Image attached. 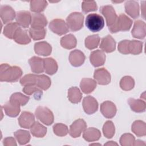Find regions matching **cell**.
<instances>
[{"instance_id": "6da1fadb", "label": "cell", "mask_w": 146, "mask_h": 146, "mask_svg": "<svg viewBox=\"0 0 146 146\" xmlns=\"http://www.w3.org/2000/svg\"><path fill=\"white\" fill-rule=\"evenodd\" d=\"M22 75V71L18 66H11L6 63L1 65L0 80L1 82H15Z\"/></svg>"}, {"instance_id": "7a4b0ae2", "label": "cell", "mask_w": 146, "mask_h": 146, "mask_svg": "<svg viewBox=\"0 0 146 146\" xmlns=\"http://www.w3.org/2000/svg\"><path fill=\"white\" fill-rule=\"evenodd\" d=\"M143 42L139 40H123L118 44V51L123 54L138 55L142 52Z\"/></svg>"}, {"instance_id": "3957f363", "label": "cell", "mask_w": 146, "mask_h": 146, "mask_svg": "<svg viewBox=\"0 0 146 146\" xmlns=\"http://www.w3.org/2000/svg\"><path fill=\"white\" fill-rule=\"evenodd\" d=\"M86 25L92 32H98L104 26L103 18L98 14H88L86 19Z\"/></svg>"}, {"instance_id": "277c9868", "label": "cell", "mask_w": 146, "mask_h": 146, "mask_svg": "<svg viewBox=\"0 0 146 146\" xmlns=\"http://www.w3.org/2000/svg\"><path fill=\"white\" fill-rule=\"evenodd\" d=\"M132 25V21L124 14H121L114 25L108 29L111 33H115L118 31H128Z\"/></svg>"}, {"instance_id": "5b68a950", "label": "cell", "mask_w": 146, "mask_h": 146, "mask_svg": "<svg viewBox=\"0 0 146 146\" xmlns=\"http://www.w3.org/2000/svg\"><path fill=\"white\" fill-rule=\"evenodd\" d=\"M84 16L81 13L74 12L71 13L66 18L68 28L72 31L80 30L83 26Z\"/></svg>"}, {"instance_id": "8992f818", "label": "cell", "mask_w": 146, "mask_h": 146, "mask_svg": "<svg viewBox=\"0 0 146 146\" xmlns=\"http://www.w3.org/2000/svg\"><path fill=\"white\" fill-rule=\"evenodd\" d=\"M35 115L36 119L47 125H50L54 122V115L52 112L46 107H38L35 110Z\"/></svg>"}, {"instance_id": "52a82bcc", "label": "cell", "mask_w": 146, "mask_h": 146, "mask_svg": "<svg viewBox=\"0 0 146 146\" xmlns=\"http://www.w3.org/2000/svg\"><path fill=\"white\" fill-rule=\"evenodd\" d=\"M100 11L105 17L108 29L112 27L118 17L114 8L111 5H106L100 7Z\"/></svg>"}, {"instance_id": "ba28073f", "label": "cell", "mask_w": 146, "mask_h": 146, "mask_svg": "<svg viewBox=\"0 0 146 146\" xmlns=\"http://www.w3.org/2000/svg\"><path fill=\"white\" fill-rule=\"evenodd\" d=\"M49 28L53 33L59 35L65 34L69 31L67 23L61 19H55L51 21L49 24Z\"/></svg>"}, {"instance_id": "9c48e42d", "label": "cell", "mask_w": 146, "mask_h": 146, "mask_svg": "<svg viewBox=\"0 0 146 146\" xmlns=\"http://www.w3.org/2000/svg\"><path fill=\"white\" fill-rule=\"evenodd\" d=\"M86 127L87 124L86 121L82 119H79L74 121L70 125L69 134L72 137H78L80 136L81 133L84 132Z\"/></svg>"}, {"instance_id": "30bf717a", "label": "cell", "mask_w": 146, "mask_h": 146, "mask_svg": "<svg viewBox=\"0 0 146 146\" xmlns=\"http://www.w3.org/2000/svg\"><path fill=\"white\" fill-rule=\"evenodd\" d=\"M94 78L96 82L100 85H107L111 82V75L104 68L95 70L94 71Z\"/></svg>"}, {"instance_id": "8fae6325", "label": "cell", "mask_w": 146, "mask_h": 146, "mask_svg": "<svg viewBox=\"0 0 146 146\" xmlns=\"http://www.w3.org/2000/svg\"><path fill=\"white\" fill-rule=\"evenodd\" d=\"M83 107L84 112L87 114L91 115L98 110V103L94 97L87 96L83 99Z\"/></svg>"}, {"instance_id": "7c38bea8", "label": "cell", "mask_w": 146, "mask_h": 146, "mask_svg": "<svg viewBox=\"0 0 146 146\" xmlns=\"http://www.w3.org/2000/svg\"><path fill=\"white\" fill-rule=\"evenodd\" d=\"M0 17L3 23H7L15 17V12L9 5H1L0 7Z\"/></svg>"}, {"instance_id": "4fadbf2b", "label": "cell", "mask_w": 146, "mask_h": 146, "mask_svg": "<svg viewBox=\"0 0 146 146\" xmlns=\"http://www.w3.org/2000/svg\"><path fill=\"white\" fill-rule=\"evenodd\" d=\"M100 111L105 117L111 119L116 115L117 109L115 104L113 102L106 101L101 104Z\"/></svg>"}, {"instance_id": "5bb4252c", "label": "cell", "mask_w": 146, "mask_h": 146, "mask_svg": "<svg viewBox=\"0 0 146 146\" xmlns=\"http://www.w3.org/2000/svg\"><path fill=\"white\" fill-rule=\"evenodd\" d=\"M35 122L34 115L28 111H23L18 118L19 125L24 128H30Z\"/></svg>"}, {"instance_id": "9a60e30c", "label": "cell", "mask_w": 146, "mask_h": 146, "mask_svg": "<svg viewBox=\"0 0 146 146\" xmlns=\"http://www.w3.org/2000/svg\"><path fill=\"white\" fill-rule=\"evenodd\" d=\"M131 34L135 38L144 39L146 34L145 23L141 20H137L135 22Z\"/></svg>"}, {"instance_id": "2e32d148", "label": "cell", "mask_w": 146, "mask_h": 146, "mask_svg": "<svg viewBox=\"0 0 146 146\" xmlns=\"http://www.w3.org/2000/svg\"><path fill=\"white\" fill-rule=\"evenodd\" d=\"M15 19L19 26L23 28H27L31 24V14L27 11H20L17 12Z\"/></svg>"}, {"instance_id": "e0dca14e", "label": "cell", "mask_w": 146, "mask_h": 146, "mask_svg": "<svg viewBox=\"0 0 146 146\" xmlns=\"http://www.w3.org/2000/svg\"><path fill=\"white\" fill-rule=\"evenodd\" d=\"M106 58V54L104 51L96 50L91 52L90 56V60L94 67H99L104 64Z\"/></svg>"}, {"instance_id": "ac0fdd59", "label": "cell", "mask_w": 146, "mask_h": 146, "mask_svg": "<svg viewBox=\"0 0 146 146\" xmlns=\"http://www.w3.org/2000/svg\"><path fill=\"white\" fill-rule=\"evenodd\" d=\"M85 58L84 53L79 50L72 51L69 55V61L71 65L74 67H79L82 65Z\"/></svg>"}, {"instance_id": "d6986e66", "label": "cell", "mask_w": 146, "mask_h": 146, "mask_svg": "<svg viewBox=\"0 0 146 146\" xmlns=\"http://www.w3.org/2000/svg\"><path fill=\"white\" fill-rule=\"evenodd\" d=\"M47 21L46 17L41 13H34L31 15V28L43 29L46 26Z\"/></svg>"}, {"instance_id": "ffe728a7", "label": "cell", "mask_w": 146, "mask_h": 146, "mask_svg": "<svg viewBox=\"0 0 146 146\" xmlns=\"http://www.w3.org/2000/svg\"><path fill=\"white\" fill-rule=\"evenodd\" d=\"M100 47L103 51L107 53L112 52L115 50L116 42L111 35H108L102 39Z\"/></svg>"}, {"instance_id": "44dd1931", "label": "cell", "mask_w": 146, "mask_h": 146, "mask_svg": "<svg viewBox=\"0 0 146 146\" xmlns=\"http://www.w3.org/2000/svg\"><path fill=\"white\" fill-rule=\"evenodd\" d=\"M125 11L131 17L136 19L139 16V5L135 1H128L124 4Z\"/></svg>"}, {"instance_id": "7402d4cb", "label": "cell", "mask_w": 146, "mask_h": 146, "mask_svg": "<svg viewBox=\"0 0 146 146\" xmlns=\"http://www.w3.org/2000/svg\"><path fill=\"white\" fill-rule=\"evenodd\" d=\"M29 63L34 73L40 74L44 71L43 59L38 56H33L29 60Z\"/></svg>"}, {"instance_id": "603a6c76", "label": "cell", "mask_w": 146, "mask_h": 146, "mask_svg": "<svg viewBox=\"0 0 146 146\" xmlns=\"http://www.w3.org/2000/svg\"><path fill=\"white\" fill-rule=\"evenodd\" d=\"M34 51L35 52L39 55L48 56L51 53L52 47L51 46L46 42H38L34 44Z\"/></svg>"}, {"instance_id": "cb8c5ba5", "label": "cell", "mask_w": 146, "mask_h": 146, "mask_svg": "<svg viewBox=\"0 0 146 146\" xmlns=\"http://www.w3.org/2000/svg\"><path fill=\"white\" fill-rule=\"evenodd\" d=\"M13 39L20 44H27L31 42V39L26 30H23L21 27L18 29L14 34Z\"/></svg>"}, {"instance_id": "d4e9b609", "label": "cell", "mask_w": 146, "mask_h": 146, "mask_svg": "<svg viewBox=\"0 0 146 146\" xmlns=\"http://www.w3.org/2000/svg\"><path fill=\"white\" fill-rule=\"evenodd\" d=\"M101 137L100 131L95 128L90 127L86 129L83 134V137L87 141H95L98 140Z\"/></svg>"}, {"instance_id": "484cf974", "label": "cell", "mask_w": 146, "mask_h": 146, "mask_svg": "<svg viewBox=\"0 0 146 146\" xmlns=\"http://www.w3.org/2000/svg\"><path fill=\"white\" fill-rule=\"evenodd\" d=\"M80 87L82 91L86 94L92 92L96 87V82L91 78H83L82 79Z\"/></svg>"}, {"instance_id": "4316f807", "label": "cell", "mask_w": 146, "mask_h": 146, "mask_svg": "<svg viewBox=\"0 0 146 146\" xmlns=\"http://www.w3.org/2000/svg\"><path fill=\"white\" fill-rule=\"evenodd\" d=\"M128 103L131 110L135 112H143L145 111L146 104L145 101L142 99L129 98L128 99Z\"/></svg>"}, {"instance_id": "83f0119b", "label": "cell", "mask_w": 146, "mask_h": 146, "mask_svg": "<svg viewBox=\"0 0 146 146\" xmlns=\"http://www.w3.org/2000/svg\"><path fill=\"white\" fill-rule=\"evenodd\" d=\"M3 110L6 114L10 117H16L18 115L21 111L20 106L9 101L6 102L3 106Z\"/></svg>"}, {"instance_id": "f1b7e54d", "label": "cell", "mask_w": 146, "mask_h": 146, "mask_svg": "<svg viewBox=\"0 0 146 146\" xmlns=\"http://www.w3.org/2000/svg\"><path fill=\"white\" fill-rule=\"evenodd\" d=\"M43 60L45 72L50 75L55 74L58 68L56 62L52 58H44Z\"/></svg>"}, {"instance_id": "f546056e", "label": "cell", "mask_w": 146, "mask_h": 146, "mask_svg": "<svg viewBox=\"0 0 146 146\" xmlns=\"http://www.w3.org/2000/svg\"><path fill=\"white\" fill-rule=\"evenodd\" d=\"M76 43L77 41L76 38L71 34L66 35L60 39V44L66 49L70 50L75 48L76 46Z\"/></svg>"}, {"instance_id": "4dcf8cb0", "label": "cell", "mask_w": 146, "mask_h": 146, "mask_svg": "<svg viewBox=\"0 0 146 146\" xmlns=\"http://www.w3.org/2000/svg\"><path fill=\"white\" fill-rule=\"evenodd\" d=\"M30 132L35 137H43L47 133V128L38 121H35L30 127Z\"/></svg>"}, {"instance_id": "1f68e13d", "label": "cell", "mask_w": 146, "mask_h": 146, "mask_svg": "<svg viewBox=\"0 0 146 146\" xmlns=\"http://www.w3.org/2000/svg\"><path fill=\"white\" fill-rule=\"evenodd\" d=\"M132 131L137 136H144L146 135V125L141 120H136L132 125Z\"/></svg>"}, {"instance_id": "d6a6232c", "label": "cell", "mask_w": 146, "mask_h": 146, "mask_svg": "<svg viewBox=\"0 0 146 146\" xmlns=\"http://www.w3.org/2000/svg\"><path fill=\"white\" fill-rule=\"evenodd\" d=\"M68 98L71 103L76 104L81 101L82 94L78 87H72L68 90Z\"/></svg>"}, {"instance_id": "836d02e7", "label": "cell", "mask_w": 146, "mask_h": 146, "mask_svg": "<svg viewBox=\"0 0 146 146\" xmlns=\"http://www.w3.org/2000/svg\"><path fill=\"white\" fill-rule=\"evenodd\" d=\"M30 97L23 95L20 92H15L11 95L10 96V101L19 106H23L29 102Z\"/></svg>"}, {"instance_id": "e575fe53", "label": "cell", "mask_w": 146, "mask_h": 146, "mask_svg": "<svg viewBox=\"0 0 146 146\" xmlns=\"http://www.w3.org/2000/svg\"><path fill=\"white\" fill-rule=\"evenodd\" d=\"M14 136L20 145H25L29 142L31 136L29 132L19 129L14 132Z\"/></svg>"}, {"instance_id": "d590c367", "label": "cell", "mask_w": 146, "mask_h": 146, "mask_svg": "<svg viewBox=\"0 0 146 146\" xmlns=\"http://www.w3.org/2000/svg\"><path fill=\"white\" fill-rule=\"evenodd\" d=\"M19 27V25L17 22L9 23L4 27L3 34L7 38L13 39L15 33Z\"/></svg>"}, {"instance_id": "8d00e7d4", "label": "cell", "mask_w": 146, "mask_h": 146, "mask_svg": "<svg viewBox=\"0 0 146 146\" xmlns=\"http://www.w3.org/2000/svg\"><path fill=\"white\" fill-rule=\"evenodd\" d=\"M51 79L45 75H38L36 86L43 90H46L51 86Z\"/></svg>"}, {"instance_id": "74e56055", "label": "cell", "mask_w": 146, "mask_h": 146, "mask_svg": "<svg viewBox=\"0 0 146 146\" xmlns=\"http://www.w3.org/2000/svg\"><path fill=\"white\" fill-rule=\"evenodd\" d=\"M47 5L46 1H30V10L36 13H40L44 10Z\"/></svg>"}, {"instance_id": "f35d334b", "label": "cell", "mask_w": 146, "mask_h": 146, "mask_svg": "<svg viewBox=\"0 0 146 146\" xmlns=\"http://www.w3.org/2000/svg\"><path fill=\"white\" fill-rule=\"evenodd\" d=\"M100 42L99 35L95 34L87 36L85 39V46L89 50H93L98 47Z\"/></svg>"}, {"instance_id": "ab89813d", "label": "cell", "mask_w": 146, "mask_h": 146, "mask_svg": "<svg viewBox=\"0 0 146 146\" xmlns=\"http://www.w3.org/2000/svg\"><path fill=\"white\" fill-rule=\"evenodd\" d=\"M135 86L134 79L129 76H125L120 81V87L124 91L131 90Z\"/></svg>"}, {"instance_id": "60d3db41", "label": "cell", "mask_w": 146, "mask_h": 146, "mask_svg": "<svg viewBox=\"0 0 146 146\" xmlns=\"http://www.w3.org/2000/svg\"><path fill=\"white\" fill-rule=\"evenodd\" d=\"M30 36L34 40H38L44 38L46 30L44 28L43 29H34L30 28L29 31Z\"/></svg>"}, {"instance_id": "b9f144b4", "label": "cell", "mask_w": 146, "mask_h": 146, "mask_svg": "<svg viewBox=\"0 0 146 146\" xmlns=\"http://www.w3.org/2000/svg\"><path fill=\"white\" fill-rule=\"evenodd\" d=\"M103 132L105 137L108 139L112 138L115 132V125L112 121H107L103 127Z\"/></svg>"}, {"instance_id": "7bdbcfd3", "label": "cell", "mask_w": 146, "mask_h": 146, "mask_svg": "<svg viewBox=\"0 0 146 146\" xmlns=\"http://www.w3.org/2000/svg\"><path fill=\"white\" fill-rule=\"evenodd\" d=\"M37 76L36 74H27L21 79L20 83L23 86H36Z\"/></svg>"}, {"instance_id": "ee69618b", "label": "cell", "mask_w": 146, "mask_h": 146, "mask_svg": "<svg viewBox=\"0 0 146 146\" xmlns=\"http://www.w3.org/2000/svg\"><path fill=\"white\" fill-rule=\"evenodd\" d=\"M54 133L58 136L62 137L67 135L68 129L67 125L62 123H56L53 126Z\"/></svg>"}, {"instance_id": "f6af8a7d", "label": "cell", "mask_w": 146, "mask_h": 146, "mask_svg": "<svg viewBox=\"0 0 146 146\" xmlns=\"http://www.w3.org/2000/svg\"><path fill=\"white\" fill-rule=\"evenodd\" d=\"M135 137L131 133H124L120 139V143L122 146L133 145Z\"/></svg>"}, {"instance_id": "bcb514c9", "label": "cell", "mask_w": 146, "mask_h": 146, "mask_svg": "<svg viewBox=\"0 0 146 146\" xmlns=\"http://www.w3.org/2000/svg\"><path fill=\"white\" fill-rule=\"evenodd\" d=\"M82 9L83 12L87 14L90 11H96L98 9V6L95 1H83L82 4Z\"/></svg>"}, {"instance_id": "7dc6e473", "label": "cell", "mask_w": 146, "mask_h": 146, "mask_svg": "<svg viewBox=\"0 0 146 146\" xmlns=\"http://www.w3.org/2000/svg\"><path fill=\"white\" fill-rule=\"evenodd\" d=\"M23 92L27 95H31L35 94L38 96H41L42 95V91L40 88L36 86H24L22 89Z\"/></svg>"}, {"instance_id": "c3c4849f", "label": "cell", "mask_w": 146, "mask_h": 146, "mask_svg": "<svg viewBox=\"0 0 146 146\" xmlns=\"http://www.w3.org/2000/svg\"><path fill=\"white\" fill-rule=\"evenodd\" d=\"M3 145L5 146H16L15 140L12 137H7L3 140Z\"/></svg>"}, {"instance_id": "681fc988", "label": "cell", "mask_w": 146, "mask_h": 146, "mask_svg": "<svg viewBox=\"0 0 146 146\" xmlns=\"http://www.w3.org/2000/svg\"><path fill=\"white\" fill-rule=\"evenodd\" d=\"M145 145V144L141 140H137L136 141L135 140L134 141V143H133V145Z\"/></svg>"}, {"instance_id": "f907efd6", "label": "cell", "mask_w": 146, "mask_h": 146, "mask_svg": "<svg viewBox=\"0 0 146 146\" xmlns=\"http://www.w3.org/2000/svg\"><path fill=\"white\" fill-rule=\"evenodd\" d=\"M104 145H117V144L115 142H113V141H110L106 143Z\"/></svg>"}, {"instance_id": "816d5d0a", "label": "cell", "mask_w": 146, "mask_h": 146, "mask_svg": "<svg viewBox=\"0 0 146 146\" xmlns=\"http://www.w3.org/2000/svg\"><path fill=\"white\" fill-rule=\"evenodd\" d=\"M101 145V144H96H96H90V145Z\"/></svg>"}]
</instances>
